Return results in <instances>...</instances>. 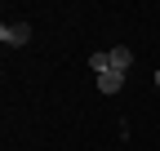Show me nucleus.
<instances>
[{
    "mask_svg": "<svg viewBox=\"0 0 160 151\" xmlns=\"http://www.w3.org/2000/svg\"><path fill=\"white\" fill-rule=\"evenodd\" d=\"M107 53H111V71H129V67H133V49L116 45V49H107Z\"/></svg>",
    "mask_w": 160,
    "mask_h": 151,
    "instance_id": "nucleus-3",
    "label": "nucleus"
},
{
    "mask_svg": "<svg viewBox=\"0 0 160 151\" xmlns=\"http://www.w3.org/2000/svg\"><path fill=\"white\" fill-rule=\"evenodd\" d=\"M156 89H160V71H156Z\"/></svg>",
    "mask_w": 160,
    "mask_h": 151,
    "instance_id": "nucleus-4",
    "label": "nucleus"
},
{
    "mask_svg": "<svg viewBox=\"0 0 160 151\" xmlns=\"http://www.w3.org/2000/svg\"><path fill=\"white\" fill-rule=\"evenodd\" d=\"M98 89H102V93H120V89H125V71H102V76H98Z\"/></svg>",
    "mask_w": 160,
    "mask_h": 151,
    "instance_id": "nucleus-2",
    "label": "nucleus"
},
{
    "mask_svg": "<svg viewBox=\"0 0 160 151\" xmlns=\"http://www.w3.org/2000/svg\"><path fill=\"white\" fill-rule=\"evenodd\" d=\"M0 40H5V45H27L31 40V27L27 22H5V27H0Z\"/></svg>",
    "mask_w": 160,
    "mask_h": 151,
    "instance_id": "nucleus-1",
    "label": "nucleus"
}]
</instances>
